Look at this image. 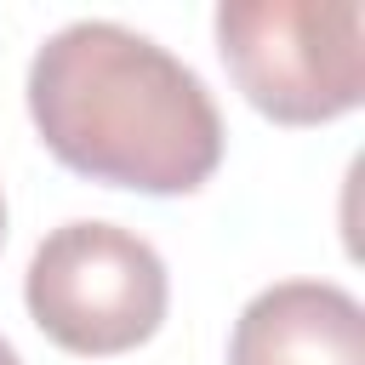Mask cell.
Listing matches in <instances>:
<instances>
[{
  "mask_svg": "<svg viewBox=\"0 0 365 365\" xmlns=\"http://www.w3.org/2000/svg\"><path fill=\"white\" fill-rule=\"evenodd\" d=\"M211 29L245 103L279 125H325L365 103L359 0H222Z\"/></svg>",
  "mask_w": 365,
  "mask_h": 365,
  "instance_id": "cell-2",
  "label": "cell"
},
{
  "mask_svg": "<svg viewBox=\"0 0 365 365\" xmlns=\"http://www.w3.org/2000/svg\"><path fill=\"white\" fill-rule=\"evenodd\" d=\"M0 245H6V194H0Z\"/></svg>",
  "mask_w": 365,
  "mask_h": 365,
  "instance_id": "cell-6",
  "label": "cell"
},
{
  "mask_svg": "<svg viewBox=\"0 0 365 365\" xmlns=\"http://www.w3.org/2000/svg\"><path fill=\"white\" fill-rule=\"evenodd\" d=\"M23 302L29 319L57 348L80 359H108L143 348L160 331L171 308V279L143 234L80 217L34 245L23 274Z\"/></svg>",
  "mask_w": 365,
  "mask_h": 365,
  "instance_id": "cell-3",
  "label": "cell"
},
{
  "mask_svg": "<svg viewBox=\"0 0 365 365\" xmlns=\"http://www.w3.org/2000/svg\"><path fill=\"white\" fill-rule=\"evenodd\" d=\"M0 365H23V359H17V348H11L6 336H0Z\"/></svg>",
  "mask_w": 365,
  "mask_h": 365,
  "instance_id": "cell-5",
  "label": "cell"
},
{
  "mask_svg": "<svg viewBox=\"0 0 365 365\" xmlns=\"http://www.w3.org/2000/svg\"><path fill=\"white\" fill-rule=\"evenodd\" d=\"M23 91L40 143L91 182L194 194L222 165V114L205 80L125 23H63L34 51Z\"/></svg>",
  "mask_w": 365,
  "mask_h": 365,
  "instance_id": "cell-1",
  "label": "cell"
},
{
  "mask_svg": "<svg viewBox=\"0 0 365 365\" xmlns=\"http://www.w3.org/2000/svg\"><path fill=\"white\" fill-rule=\"evenodd\" d=\"M228 365H365V308L331 279H279L240 308Z\"/></svg>",
  "mask_w": 365,
  "mask_h": 365,
  "instance_id": "cell-4",
  "label": "cell"
}]
</instances>
